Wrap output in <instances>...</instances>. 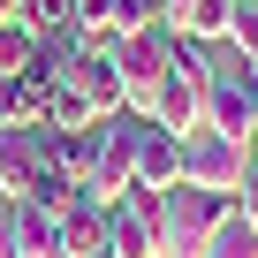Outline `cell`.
I'll return each instance as SVG.
<instances>
[{
	"label": "cell",
	"mask_w": 258,
	"mask_h": 258,
	"mask_svg": "<svg viewBox=\"0 0 258 258\" xmlns=\"http://www.w3.org/2000/svg\"><path fill=\"white\" fill-rule=\"evenodd\" d=\"M235 198H205V190H167L160 198V258H205V243L220 235V220H235Z\"/></svg>",
	"instance_id": "6da1fadb"
},
{
	"label": "cell",
	"mask_w": 258,
	"mask_h": 258,
	"mask_svg": "<svg viewBox=\"0 0 258 258\" xmlns=\"http://www.w3.org/2000/svg\"><path fill=\"white\" fill-rule=\"evenodd\" d=\"M145 129H152V114H114V121L91 129V152H99L91 198H121L129 182H137V145H145Z\"/></svg>",
	"instance_id": "7a4b0ae2"
},
{
	"label": "cell",
	"mask_w": 258,
	"mask_h": 258,
	"mask_svg": "<svg viewBox=\"0 0 258 258\" xmlns=\"http://www.w3.org/2000/svg\"><path fill=\"white\" fill-rule=\"evenodd\" d=\"M160 198L167 190H145V182L106 198V250L114 258H160Z\"/></svg>",
	"instance_id": "3957f363"
},
{
	"label": "cell",
	"mask_w": 258,
	"mask_h": 258,
	"mask_svg": "<svg viewBox=\"0 0 258 258\" xmlns=\"http://www.w3.org/2000/svg\"><path fill=\"white\" fill-rule=\"evenodd\" d=\"M243 175H250V152L235 137H213V129H198V137L182 145V182L205 190V198H243Z\"/></svg>",
	"instance_id": "277c9868"
},
{
	"label": "cell",
	"mask_w": 258,
	"mask_h": 258,
	"mask_svg": "<svg viewBox=\"0 0 258 258\" xmlns=\"http://www.w3.org/2000/svg\"><path fill=\"white\" fill-rule=\"evenodd\" d=\"M114 69H121L129 114H152L160 84L175 76V69H167V31H137V38H114Z\"/></svg>",
	"instance_id": "5b68a950"
},
{
	"label": "cell",
	"mask_w": 258,
	"mask_h": 258,
	"mask_svg": "<svg viewBox=\"0 0 258 258\" xmlns=\"http://www.w3.org/2000/svg\"><path fill=\"white\" fill-rule=\"evenodd\" d=\"M205 129H213V137H235L243 152L258 145V91H250V76H243V69H220V76H213Z\"/></svg>",
	"instance_id": "8992f818"
},
{
	"label": "cell",
	"mask_w": 258,
	"mask_h": 258,
	"mask_svg": "<svg viewBox=\"0 0 258 258\" xmlns=\"http://www.w3.org/2000/svg\"><path fill=\"white\" fill-rule=\"evenodd\" d=\"M61 84H76V91L91 99V114H99V121L129 114V91H121V69H114V38H91V46L69 61V76H61Z\"/></svg>",
	"instance_id": "52a82bcc"
},
{
	"label": "cell",
	"mask_w": 258,
	"mask_h": 258,
	"mask_svg": "<svg viewBox=\"0 0 258 258\" xmlns=\"http://www.w3.org/2000/svg\"><path fill=\"white\" fill-rule=\"evenodd\" d=\"M38 175H46V129H0V190L23 205Z\"/></svg>",
	"instance_id": "ba28073f"
},
{
	"label": "cell",
	"mask_w": 258,
	"mask_h": 258,
	"mask_svg": "<svg viewBox=\"0 0 258 258\" xmlns=\"http://www.w3.org/2000/svg\"><path fill=\"white\" fill-rule=\"evenodd\" d=\"M205 99H213L205 84H182V76H167V84H160V99H152V121H160V129H175V137L190 145L198 129H205Z\"/></svg>",
	"instance_id": "9c48e42d"
},
{
	"label": "cell",
	"mask_w": 258,
	"mask_h": 258,
	"mask_svg": "<svg viewBox=\"0 0 258 258\" xmlns=\"http://www.w3.org/2000/svg\"><path fill=\"white\" fill-rule=\"evenodd\" d=\"M137 182L145 190H182V137L175 129H145V145H137Z\"/></svg>",
	"instance_id": "30bf717a"
},
{
	"label": "cell",
	"mask_w": 258,
	"mask_h": 258,
	"mask_svg": "<svg viewBox=\"0 0 258 258\" xmlns=\"http://www.w3.org/2000/svg\"><path fill=\"white\" fill-rule=\"evenodd\" d=\"M61 250L69 258H91V250H106V198H69L61 205Z\"/></svg>",
	"instance_id": "8fae6325"
},
{
	"label": "cell",
	"mask_w": 258,
	"mask_h": 258,
	"mask_svg": "<svg viewBox=\"0 0 258 258\" xmlns=\"http://www.w3.org/2000/svg\"><path fill=\"white\" fill-rule=\"evenodd\" d=\"M235 0H190V8H175L167 16V31H182V38H198V46H220L228 31H235Z\"/></svg>",
	"instance_id": "7c38bea8"
},
{
	"label": "cell",
	"mask_w": 258,
	"mask_h": 258,
	"mask_svg": "<svg viewBox=\"0 0 258 258\" xmlns=\"http://www.w3.org/2000/svg\"><path fill=\"white\" fill-rule=\"evenodd\" d=\"M46 129H53V137H91V129H99V114H91V99H84L76 84H53V106H46Z\"/></svg>",
	"instance_id": "4fadbf2b"
},
{
	"label": "cell",
	"mask_w": 258,
	"mask_h": 258,
	"mask_svg": "<svg viewBox=\"0 0 258 258\" xmlns=\"http://www.w3.org/2000/svg\"><path fill=\"white\" fill-rule=\"evenodd\" d=\"M31 61H38V31L23 16H8L0 23V76H31Z\"/></svg>",
	"instance_id": "5bb4252c"
},
{
	"label": "cell",
	"mask_w": 258,
	"mask_h": 258,
	"mask_svg": "<svg viewBox=\"0 0 258 258\" xmlns=\"http://www.w3.org/2000/svg\"><path fill=\"white\" fill-rule=\"evenodd\" d=\"M175 0H121L114 8V38H137V31H167Z\"/></svg>",
	"instance_id": "9a60e30c"
},
{
	"label": "cell",
	"mask_w": 258,
	"mask_h": 258,
	"mask_svg": "<svg viewBox=\"0 0 258 258\" xmlns=\"http://www.w3.org/2000/svg\"><path fill=\"white\" fill-rule=\"evenodd\" d=\"M205 258H258V228L235 213V220H220V235L205 243Z\"/></svg>",
	"instance_id": "2e32d148"
},
{
	"label": "cell",
	"mask_w": 258,
	"mask_h": 258,
	"mask_svg": "<svg viewBox=\"0 0 258 258\" xmlns=\"http://www.w3.org/2000/svg\"><path fill=\"white\" fill-rule=\"evenodd\" d=\"M114 8H121V0H76L69 23H76L84 38H114Z\"/></svg>",
	"instance_id": "e0dca14e"
},
{
	"label": "cell",
	"mask_w": 258,
	"mask_h": 258,
	"mask_svg": "<svg viewBox=\"0 0 258 258\" xmlns=\"http://www.w3.org/2000/svg\"><path fill=\"white\" fill-rule=\"evenodd\" d=\"M69 8H76V0H16V16H23L31 31H61V23H69Z\"/></svg>",
	"instance_id": "ac0fdd59"
},
{
	"label": "cell",
	"mask_w": 258,
	"mask_h": 258,
	"mask_svg": "<svg viewBox=\"0 0 258 258\" xmlns=\"http://www.w3.org/2000/svg\"><path fill=\"white\" fill-rule=\"evenodd\" d=\"M0 129H23V76H0Z\"/></svg>",
	"instance_id": "d6986e66"
},
{
	"label": "cell",
	"mask_w": 258,
	"mask_h": 258,
	"mask_svg": "<svg viewBox=\"0 0 258 258\" xmlns=\"http://www.w3.org/2000/svg\"><path fill=\"white\" fill-rule=\"evenodd\" d=\"M0 258H16V198L0 190Z\"/></svg>",
	"instance_id": "ffe728a7"
},
{
	"label": "cell",
	"mask_w": 258,
	"mask_h": 258,
	"mask_svg": "<svg viewBox=\"0 0 258 258\" xmlns=\"http://www.w3.org/2000/svg\"><path fill=\"white\" fill-rule=\"evenodd\" d=\"M228 38H235V46H243V53H250V46H258V8H243V16H235V31H228Z\"/></svg>",
	"instance_id": "44dd1931"
},
{
	"label": "cell",
	"mask_w": 258,
	"mask_h": 258,
	"mask_svg": "<svg viewBox=\"0 0 258 258\" xmlns=\"http://www.w3.org/2000/svg\"><path fill=\"white\" fill-rule=\"evenodd\" d=\"M243 76H250V91H258V46H250V53H243Z\"/></svg>",
	"instance_id": "7402d4cb"
},
{
	"label": "cell",
	"mask_w": 258,
	"mask_h": 258,
	"mask_svg": "<svg viewBox=\"0 0 258 258\" xmlns=\"http://www.w3.org/2000/svg\"><path fill=\"white\" fill-rule=\"evenodd\" d=\"M8 16H16V8H8V0H0V23H8Z\"/></svg>",
	"instance_id": "603a6c76"
},
{
	"label": "cell",
	"mask_w": 258,
	"mask_h": 258,
	"mask_svg": "<svg viewBox=\"0 0 258 258\" xmlns=\"http://www.w3.org/2000/svg\"><path fill=\"white\" fill-rule=\"evenodd\" d=\"M91 258H114V250H91Z\"/></svg>",
	"instance_id": "cb8c5ba5"
},
{
	"label": "cell",
	"mask_w": 258,
	"mask_h": 258,
	"mask_svg": "<svg viewBox=\"0 0 258 258\" xmlns=\"http://www.w3.org/2000/svg\"><path fill=\"white\" fill-rule=\"evenodd\" d=\"M175 8H190V0H175Z\"/></svg>",
	"instance_id": "d4e9b609"
},
{
	"label": "cell",
	"mask_w": 258,
	"mask_h": 258,
	"mask_svg": "<svg viewBox=\"0 0 258 258\" xmlns=\"http://www.w3.org/2000/svg\"><path fill=\"white\" fill-rule=\"evenodd\" d=\"M8 8H16V0H8Z\"/></svg>",
	"instance_id": "484cf974"
}]
</instances>
